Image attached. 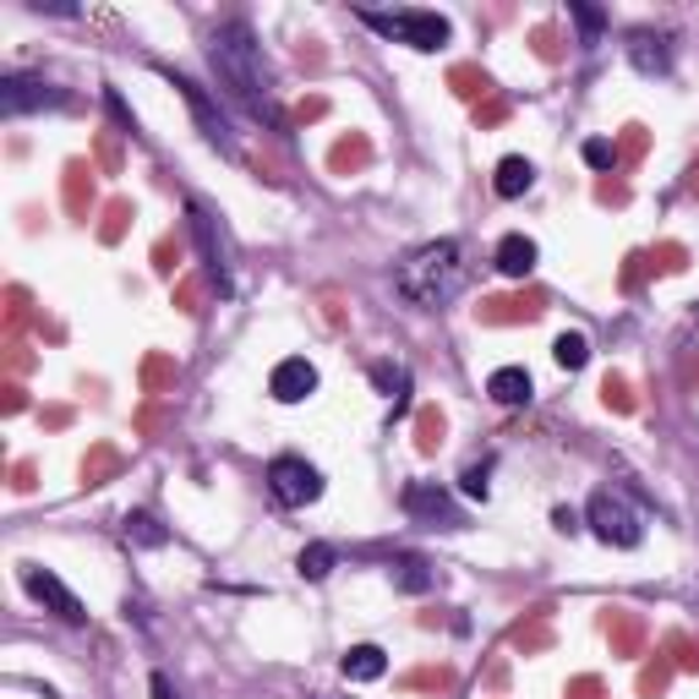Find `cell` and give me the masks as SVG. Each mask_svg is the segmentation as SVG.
Listing matches in <instances>:
<instances>
[{"label": "cell", "mask_w": 699, "mask_h": 699, "mask_svg": "<svg viewBox=\"0 0 699 699\" xmlns=\"http://www.w3.org/2000/svg\"><path fill=\"white\" fill-rule=\"evenodd\" d=\"M487 394H492L498 405H508V410H519V405H530V394H536V383H530V372H525V367H498V372L487 378Z\"/></svg>", "instance_id": "12"}, {"label": "cell", "mask_w": 699, "mask_h": 699, "mask_svg": "<svg viewBox=\"0 0 699 699\" xmlns=\"http://www.w3.org/2000/svg\"><path fill=\"white\" fill-rule=\"evenodd\" d=\"M268 492H273L284 508H306V503H317V498H322V476H317L306 459L284 454V459H273V465H268Z\"/></svg>", "instance_id": "4"}, {"label": "cell", "mask_w": 699, "mask_h": 699, "mask_svg": "<svg viewBox=\"0 0 699 699\" xmlns=\"http://www.w3.org/2000/svg\"><path fill=\"white\" fill-rule=\"evenodd\" d=\"M628 61H634V72H645V77H666V72H672V45H666L661 34L639 28V34H628Z\"/></svg>", "instance_id": "11"}, {"label": "cell", "mask_w": 699, "mask_h": 699, "mask_svg": "<svg viewBox=\"0 0 699 699\" xmlns=\"http://www.w3.org/2000/svg\"><path fill=\"white\" fill-rule=\"evenodd\" d=\"M585 164H590V170H612V164H617V148H612L606 137H590V143H585Z\"/></svg>", "instance_id": "22"}, {"label": "cell", "mask_w": 699, "mask_h": 699, "mask_svg": "<svg viewBox=\"0 0 699 699\" xmlns=\"http://www.w3.org/2000/svg\"><path fill=\"white\" fill-rule=\"evenodd\" d=\"M23 590L39 601V606H50L56 617H66V623H88V612H83V601L50 574V568H39V563H23Z\"/></svg>", "instance_id": "7"}, {"label": "cell", "mask_w": 699, "mask_h": 699, "mask_svg": "<svg viewBox=\"0 0 699 699\" xmlns=\"http://www.w3.org/2000/svg\"><path fill=\"white\" fill-rule=\"evenodd\" d=\"M372 378H378V389H405V372H394V367H372Z\"/></svg>", "instance_id": "24"}, {"label": "cell", "mask_w": 699, "mask_h": 699, "mask_svg": "<svg viewBox=\"0 0 699 699\" xmlns=\"http://www.w3.org/2000/svg\"><path fill=\"white\" fill-rule=\"evenodd\" d=\"M405 508L416 514V519H443V530H459V508H454V498L443 492V487H432V481H410L405 487Z\"/></svg>", "instance_id": "10"}, {"label": "cell", "mask_w": 699, "mask_h": 699, "mask_svg": "<svg viewBox=\"0 0 699 699\" xmlns=\"http://www.w3.org/2000/svg\"><path fill=\"white\" fill-rule=\"evenodd\" d=\"M56 105H66V94L50 88V83L0 77V115H7V121H17V115H28V110H56Z\"/></svg>", "instance_id": "8"}, {"label": "cell", "mask_w": 699, "mask_h": 699, "mask_svg": "<svg viewBox=\"0 0 699 699\" xmlns=\"http://www.w3.org/2000/svg\"><path fill=\"white\" fill-rule=\"evenodd\" d=\"M465 498H481L487 503V465H470L465 470Z\"/></svg>", "instance_id": "23"}, {"label": "cell", "mask_w": 699, "mask_h": 699, "mask_svg": "<svg viewBox=\"0 0 699 699\" xmlns=\"http://www.w3.org/2000/svg\"><path fill=\"white\" fill-rule=\"evenodd\" d=\"M536 257H541V252H536V241H530V235H503L492 262H498V273H508V279H525V273L536 268Z\"/></svg>", "instance_id": "13"}, {"label": "cell", "mask_w": 699, "mask_h": 699, "mask_svg": "<svg viewBox=\"0 0 699 699\" xmlns=\"http://www.w3.org/2000/svg\"><path fill=\"white\" fill-rule=\"evenodd\" d=\"M568 17L579 23V34H585V45H596V39H601V28H606V17H601L596 7H585V0H574V7H568Z\"/></svg>", "instance_id": "21"}, {"label": "cell", "mask_w": 699, "mask_h": 699, "mask_svg": "<svg viewBox=\"0 0 699 699\" xmlns=\"http://www.w3.org/2000/svg\"><path fill=\"white\" fill-rule=\"evenodd\" d=\"M268 394H273L279 405H301V400H311V394H317V367H311L306 356L279 361V367H273V378H268Z\"/></svg>", "instance_id": "9"}, {"label": "cell", "mask_w": 699, "mask_h": 699, "mask_svg": "<svg viewBox=\"0 0 699 699\" xmlns=\"http://www.w3.org/2000/svg\"><path fill=\"white\" fill-rule=\"evenodd\" d=\"M208 61H213V72H219L224 94H230L246 115H257V121H279V105H273V88H268L262 50H257V39H252V28H246V23H219V28L208 34Z\"/></svg>", "instance_id": "1"}, {"label": "cell", "mask_w": 699, "mask_h": 699, "mask_svg": "<svg viewBox=\"0 0 699 699\" xmlns=\"http://www.w3.org/2000/svg\"><path fill=\"white\" fill-rule=\"evenodd\" d=\"M154 699H181V694H175V683H170L164 672H154Z\"/></svg>", "instance_id": "25"}, {"label": "cell", "mask_w": 699, "mask_h": 699, "mask_svg": "<svg viewBox=\"0 0 699 699\" xmlns=\"http://www.w3.org/2000/svg\"><path fill=\"white\" fill-rule=\"evenodd\" d=\"M585 514H590V530H596L606 547H639V536H645V530H639V514H634L617 492H596Z\"/></svg>", "instance_id": "5"}, {"label": "cell", "mask_w": 699, "mask_h": 699, "mask_svg": "<svg viewBox=\"0 0 699 699\" xmlns=\"http://www.w3.org/2000/svg\"><path fill=\"white\" fill-rule=\"evenodd\" d=\"M192 230H197V246H203V262H208V268H213V273L224 279V252H219V241H213V219H208V213H203L197 203H192Z\"/></svg>", "instance_id": "17"}, {"label": "cell", "mask_w": 699, "mask_h": 699, "mask_svg": "<svg viewBox=\"0 0 699 699\" xmlns=\"http://www.w3.org/2000/svg\"><path fill=\"white\" fill-rule=\"evenodd\" d=\"M394 290L416 306V311H438L465 290V246L459 241H427L416 252H405V262L394 268Z\"/></svg>", "instance_id": "2"}, {"label": "cell", "mask_w": 699, "mask_h": 699, "mask_svg": "<svg viewBox=\"0 0 699 699\" xmlns=\"http://www.w3.org/2000/svg\"><path fill=\"white\" fill-rule=\"evenodd\" d=\"M333 563H339V552H333L328 541H311V547H301L295 574H301V579H328V574H333Z\"/></svg>", "instance_id": "16"}, {"label": "cell", "mask_w": 699, "mask_h": 699, "mask_svg": "<svg viewBox=\"0 0 699 699\" xmlns=\"http://www.w3.org/2000/svg\"><path fill=\"white\" fill-rule=\"evenodd\" d=\"M339 666H344V677H350V683H372V677H383V672H389V655H383L378 645H350Z\"/></svg>", "instance_id": "14"}, {"label": "cell", "mask_w": 699, "mask_h": 699, "mask_svg": "<svg viewBox=\"0 0 699 699\" xmlns=\"http://www.w3.org/2000/svg\"><path fill=\"white\" fill-rule=\"evenodd\" d=\"M552 519H557V530H579V514H574V508H557Z\"/></svg>", "instance_id": "26"}, {"label": "cell", "mask_w": 699, "mask_h": 699, "mask_svg": "<svg viewBox=\"0 0 699 699\" xmlns=\"http://www.w3.org/2000/svg\"><path fill=\"white\" fill-rule=\"evenodd\" d=\"M492 186H498V197H525V192L536 186V164H530V159H519V154H508V159L498 164Z\"/></svg>", "instance_id": "15"}, {"label": "cell", "mask_w": 699, "mask_h": 699, "mask_svg": "<svg viewBox=\"0 0 699 699\" xmlns=\"http://www.w3.org/2000/svg\"><path fill=\"white\" fill-rule=\"evenodd\" d=\"M175 88H181V99L192 105V115H197V126H203V137L213 143V148H224V154H235V132H230V121H224V110L208 99V88H197L192 77H181V72H164Z\"/></svg>", "instance_id": "6"}, {"label": "cell", "mask_w": 699, "mask_h": 699, "mask_svg": "<svg viewBox=\"0 0 699 699\" xmlns=\"http://www.w3.org/2000/svg\"><path fill=\"white\" fill-rule=\"evenodd\" d=\"M126 541H137V547H164L170 530H164L154 514H126Z\"/></svg>", "instance_id": "20"}, {"label": "cell", "mask_w": 699, "mask_h": 699, "mask_svg": "<svg viewBox=\"0 0 699 699\" xmlns=\"http://www.w3.org/2000/svg\"><path fill=\"white\" fill-rule=\"evenodd\" d=\"M552 356H557V367H563V372H579V367L590 361V339H585V333H557Z\"/></svg>", "instance_id": "19"}, {"label": "cell", "mask_w": 699, "mask_h": 699, "mask_svg": "<svg viewBox=\"0 0 699 699\" xmlns=\"http://www.w3.org/2000/svg\"><path fill=\"white\" fill-rule=\"evenodd\" d=\"M394 585H400V590H410V596H421V590H432V585H438V574H432L421 557H400V563H394Z\"/></svg>", "instance_id": "18"}, {"label": "cell", "mask_w": 699, "mask_h": 699, "mask_svg": "<svg viewBox=\"0 0 699 699\" xmlns=\"http://www.w3.org/2000/svg\"><path fill=\"white\" fill-rule=\"evenodd\" d=\"M361 23H367L372 34L394 39V45L421 50V56H432V50H443V45L454 39V23H449V17H438V12H421V7H400V12H361Z\"/></svg>", "instance_id": "3"}]
</instances>
